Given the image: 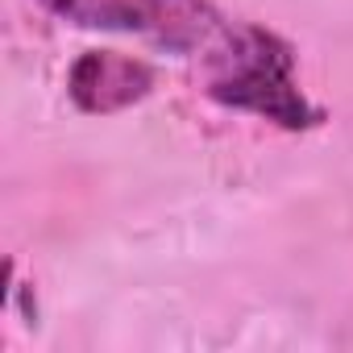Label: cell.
<instances>
[{"instance_id":"1","label":"cell","mask_w":353,"mask_h":353,"mask_svg":"<svg viewBox=\"0 0 353 353\" xmlns=\"http://www.w3.org/2000/svg\"><path fill=\"white\" fill-rule=\"evenodd\" d=\"M208 92L212 100L266 117L283 129H303L316 121V108L295 88L291 46L258 26L221 34V42L208 50Z\"/></svg>"},{"instance_id":"2","label":"cell","mask_w":353,"mask_h":353,"mask_svg":"<svg viewBox=\"0 0 353 353\" xmlns=\"http://www.w3.org/2000/svg\"><path fill=\"white\" fill-rule=\"evenodd\" d=\"M38 5L79 30L133 34L174 54L212 50L225 34V21L208 0H38Z\"/></svg>"},{"instance_id":"3","label":"cell","mask_w":353,"mask_h":353,"mask_svg":"<svg viewBox=\"0 0 353 353\" xmlns=\"http://www.w3.org/2000/svg\"><path fill=\"white\" fill-rule=\"evenodd\" d=\"M154 88V71L141 59L117 54V50H88L71 75H67V92L75 100V108L83 112H121L137 100H145Z\"/></svg>"}]
</instances>
